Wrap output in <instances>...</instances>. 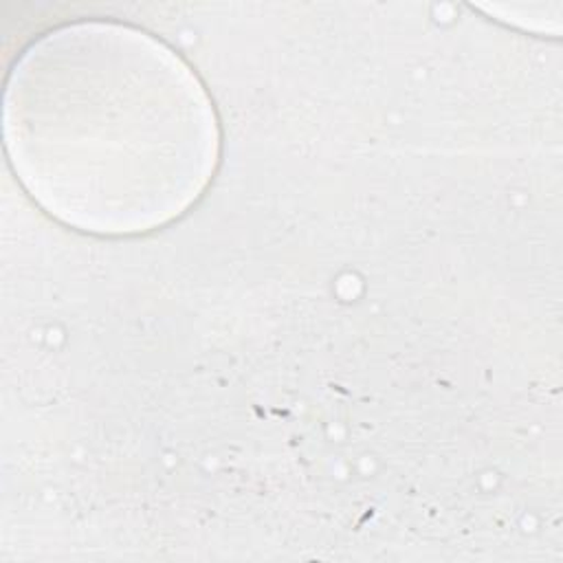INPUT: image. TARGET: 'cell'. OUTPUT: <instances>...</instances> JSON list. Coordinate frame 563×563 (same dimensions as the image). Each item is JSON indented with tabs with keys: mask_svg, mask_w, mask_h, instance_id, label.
Instances as JSON below:
<instances>
[{
	"mask_svg": "<svg viewBox=\"0 0 563 563\" xmlns=\"http://www.w3.org/2000/svg\"><path fill=\"white\" fill-rule=\"evenodd\" d=\"M2 128L26 194L92 235L178 220L220 163L218 114L194 68L119 22H73L33 40L9 73Z\"/></svg>",
	"mask_w": 563,
	"mask_h": 563,
	"instance_id": "obj_1",
	"label": "cell"
}]
</instances>
